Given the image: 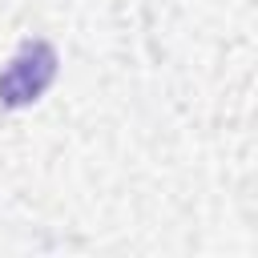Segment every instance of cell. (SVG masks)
<instances>
[{
    "label": "cell",
    "instance_id": "cell-1",
    "mask_svg": "<svg viewBox=\"0 0 258 258\" xmlns=\"http://www.w3.org/2000/svg\"><path fill=\"white\" fill-rule=\"evenodd\" d=\"M56 77V52L44 44V40H28L12 60L8 69L0 73V101L20 109V105H32Z\"/></svg>",
    "mask_w": 258,
    "mask_h": 258
}]
</instances>
